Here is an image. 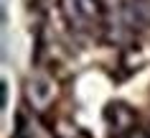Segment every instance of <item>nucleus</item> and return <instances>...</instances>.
Wrapping results in <instances>:
<instances>
[{"instance_id":"nucleus-1","label":"nucleus","mask_w":150,"mask_h":138,"mask_svg":"<svg viewBox=\"0 0 150 138\" xmlns=\"http://www.w3.org/2000/svg\"><path fill=\"white\" fill-rule=\"evenodd\" d=\"M64 21L79 33L94 36L107 23V10L99 0H59Z\"/></svg>"},{"instance_id":"nucleus-2","label":"nucleus","mask_w":150,"mask_h":138,"mask_svg":"<svg viewBox=\"0 0 150 138\" xmlns=\"http://www.w3.org/2000/svg\"><path fill=\"white\" fill-rule=\"evenodd\" d=\"M135 120H137L135 110L130 105H125V102H110V105L104 107V123H107V128H110L112 136L132 133Z\"/></svg>"},{"instance_id":"nucleus-3","label":"nucleus","mask_w":150,"mask_h":138,"mask_svg":"<svg viewBox=\"0 0 150 138\" xmlns=\"http://www.w3.org/2000/svg\"><path fill=\"white\" fill-rule=\"evenodd\" d=\"M54 97H56V87L48 77H43V74L28 77V82H25V100H28V105H33V110L51 107Z\"/></svg>"},{"instance_id":"nucleus-4","label":"nucleus","mask_w":150,"mask_h":138,"mask_svg":"<svg viewBox=\"0 0 150 138\" xmlns=\"http://www.w3.org/2000/svg\"><path fill=\"white\" fill-rule=\"evenodd\" d=\"M127 138H150L148 133H140V130H132V133H127Z\"/></svg>"},{"instance_id":"nucleus-5","label":"nucleus","mask_w":150,"mask_h":138,"mask_svg":"<svg viewBox=\"0 0 150 138\" xmlns=\"http://www.w3.org/2000/svg\"><path fill=\"white\" fill-rule=\"evenodd\" d=\"M148 136H150V128H148Z\"/></svg>"}]
</instances>
